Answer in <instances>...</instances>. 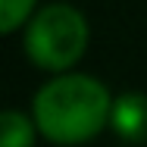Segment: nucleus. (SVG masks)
Wrapping results in <instances>:
<instances>
[{
  "mask_svg": "<svg viewBox=\"0 0 147 147\" xmlns=\"http://www.w3.org/2000/svg\"><path fill=\"white\" fill-rule=\"evenodd\" d=\"M34 144V125L19 110H6L0 122V147H31Z\"/></svg>",
  "mask_w": 147,
  "mask_h": 147,
  "instance_id": "nucleus-4",
  "label": "nucleus"
},
{
  "mask_svg": "<svg viewBox=\"0 0 147 147\" xmlns=\"http://www.w3.org/2000/svg\"><path fill=\"white\" fill-rule=\"evenodd\" d=\"M88 47V22L69 3H50L34 13L25 28V53L34 66L66 72Z\"/></svg>",
  "mask_w": 147,
  "mask_h": 147,
  "instance_id": "nucleus-2",
  "label": "nucleus"
},
{
  "mask_svg": "<svg viewBox=\"0 0 147 147\" xmlns=\"http://www.w3.org/2000/svg\"><path fill=\"white\" fill-rule=\"evenodd\" d=\"M110 91L91 75H59L34 97V125L53 144H85L110 122Z\"/></svg>",
  "mask_w": 147,
  "mask_h": 147,
  "instance_id": "nucleus-1",
  "label": "nucleus"
},
{
  "mask_svg": "<svg viewBox=\"0 0 147 147\" xmlns=\"http://www.w3.org/2000/svg\"><path fill=\"white\" fill-rule=\"evenodd\" d=\"M110 125L122 141L141 144L147 141V97L144 94H122L113 100Z\"/></svg>",
  "mask_w": 147,
  "mask_h": 147,
  "instance_id": "nucleus-3",
  "label": "nucleus"
},
{
  "mask_svg": "<svg viewBox=\"0 0 147 147\" xmlns=\"http://www.w3.org/2000/svg\"><path fill=\"white\" fill-rule=\"evenodd\" d=\"M31 9H34V0H0V28L6 34L16 31L31 16Z\"/></svg>",
  "mask_w": 147,
  "mask_h": 147,
  "instance_id": "nucleus-5",
  "label": "nucleus"
}]
</instances>
